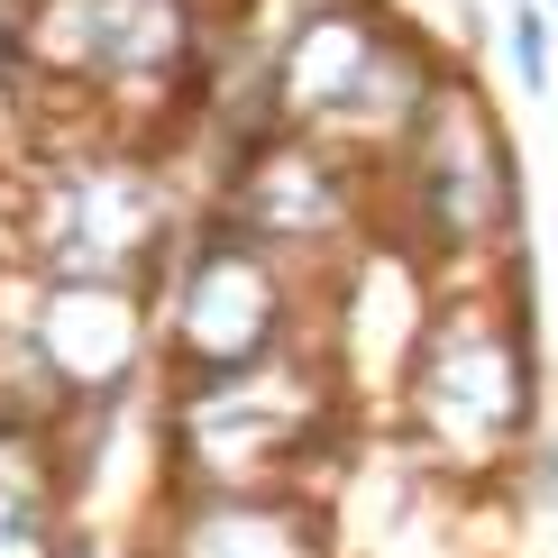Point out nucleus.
<instances>
[{"label":"nucleus","instance_id":"nucleus-1","mask_svg":"<svg viewBox=\"0 0 558 558\" xmlns=\"http://www.w3.org/2000/svg\"><path fill=\"white\" fill-rule=\"evenodd\" d=\"M275 330H284V293H275V275L257 257H202L183 302H174V348L193 366H211V376L266 366Z\"/></svg>","mask_w":558,"mask_h":558},{"label":"nucleus","instance_id":"nucleus-4","mask_svg":"<svg viewBox=\"0 0 558 558\" xmlns=\"http://www.w3.org/2000/svg\"><path fill=\"white\" fill-rule=\"evenodd\" d=\"M366 74H376V19L366 10H312L293 28V64H284V101L293 110H339L366 101Z\"/></svg>","mask_w":558,"mask_h":558},{"label":"nucleus","instance_id":"nucleus-3","mask_svg":"<svg viewBox=\"0 0 558 558\" xmlns=\"http://www.w3.org/2000/svg\"><path fill=\"white\" fill-rule=\"evenodd\" d=\"M37 357H56L64 376H83V385H120L137 366V302L120 284H83V275H64Z\"/></svg>","mask_w":558,"mask_h":558},{"label":"nucleus","instance_id":"nucleus-6","mask_svg":"<svg viewBox=\"0 0 558 558\" xmlns=\"http://www.w3.org/2000/svg\"><path fill=\"white\" fill-rule=\"evenodd\" d=\"M504 37H513L522 92H541V83H549V28H541V10H522V0H513V28H504Z\"/></svg>","mask_w":558,"mask_h":558},{"label":"nucleus","instance_id":"nucleus-5","mask_svg":"<svg viewBox=\"0 0 558 558\" xmlns=\"http://www.w3.org/2000/svg\"><path fill=\"white\" fill-rule=\"evenodd\" d=\"M183 558H302V531L266 504H211L193 522V549Z\"/></svg>","mask_w":558,"mask_h":558},{"label":"nucleus","instance_id":"nucleus-2","mask_svg":"<svg viewBox=\"0 0 558 558\" xmlns=\"http://www.w3.org/2000/svg\"><path fill=\"white\" fill-rule=\"evenodd\" d=\"M422 393H430V422L439 430H468V439H504L522 422V357H513V330H439L430 366H422Z\"/></svg>","mask_w":558,"mask_h":558}]
</instances>
